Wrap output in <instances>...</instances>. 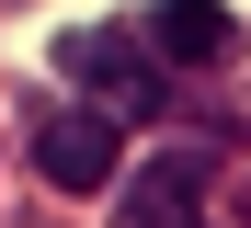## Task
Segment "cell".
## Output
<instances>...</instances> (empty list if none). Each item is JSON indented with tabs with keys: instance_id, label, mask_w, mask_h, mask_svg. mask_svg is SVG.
I'll return each instance as SVG.
<instances>
[{
	"instance_id": "obj_1",
	"label": "cell",
	"mask_w": 251,
	"mask_h": 228,
	"mask_svg": "<svg viewBox=\"0 0 251 228\" xmlns=\"http://www.w3.org/2000/svg\"><path fill=\"white\" fill-rule=\"evenodd\" d=\"M57 69L80 80V103H92L103 126L160 114V57H149L137 23H69V34H57Z\"/></svg>"
},
{
	"instance_id": "obj_2",
	"label": "cell",
	"mask_w": 251,
	"mask_h": 228,
	"mask_svg": "<svg viewBox=\"0 0 251 228\" xmlns=\"http://www.w3.org/2000/svg\"><path fill=\"white\" fill-rule=\"evenodd\" d=\"M23 137H34V171H46L57 194H103L126 171V126H103L92 103H34Z\"/></svg>"
},
{
	"instance_id": "obj_3",
	"label": "cell",
	"mask_w": 251,
	"mask_h": 228,
	"mask_svg": "<svg viewBox=\"0 0 251 228\" xmlns=\"http://www.w3.org/2000/svg\"><path fill=\"white\" fill-rule=\"evenodd\" d=\"M205 171H217V149H160L149 171H137V194H126V228H205L194 217V194H205Z\"/></svg>"
},
{
	"instance_id": "obj_4",
	"label": "cell",
	"mask_w": 251,
	"mask_h": 228,
	"mask_svg": "<svg viewBox=\"0 0 251 228\" xmlns=\"http://www.w3.org/2000/svg\"><path fill=\"white\" fill-rule=\"evenodd\" d=\"M137 34H149V57H160V69H217V57H240V23H228V12H205V0H172V12H149Z\"/></svg>"
},
{
	"instance_id": "obj_5",
	"label": "cell",
	"mask_w": 251,
	"mask_h": 228,
	"mask_svg": "<svg viewBox=\"0 0 251 228\" xmlns=\"http://www.w3.org/2000/svg\"><path fill=\"white\" fill-rule=\"evenodd\" d=\"M240 228H251V182H240Z\"/></svg>"
}]
</instances>
